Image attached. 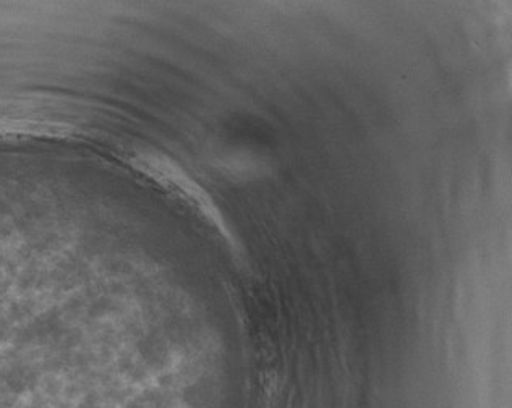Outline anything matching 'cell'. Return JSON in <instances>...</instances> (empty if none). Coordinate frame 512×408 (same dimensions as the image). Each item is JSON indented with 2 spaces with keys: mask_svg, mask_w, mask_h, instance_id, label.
<instances>
[{
  "mask_svg": "<svg viewBox=\"0 0 512 408\" xmlns=\"http://www.w3.org/2000/svg\"><path fill=\"white\" fill-rule=\"evenodd\" d=\"M138 164L154 180L163 183L164 187L169 188L179 198H184L187 203L195 206L208 221L219 226V229H224L221 214L214 206L210 195L203 188L198 187L197 183L193 182L187 174L182 172V169L172 164L169 159L158 156V154H141Z\"/></svg>",
  "mask_w": 512,
  "mask_h": 408,
  "instance_id": "obj_1",
  "label": "cell"
}]
</instances>
